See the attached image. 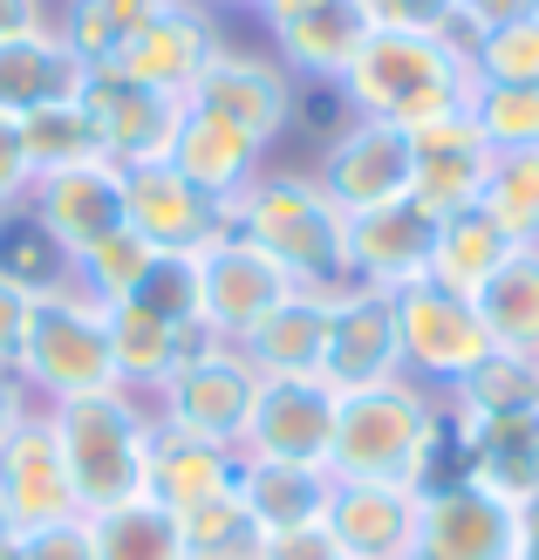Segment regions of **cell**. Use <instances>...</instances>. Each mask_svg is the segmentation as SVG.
<instances>
[{"label": "cell", "mask_w": 539, "mask_h": 560, "mask_svg": "<svg viewBox=\"0 0 539 560\" xmlns=\"http://www.w3.org/2000/svg\"><path fill=\"white\" fill-rule=\"evenodd\" d=\"M471 90H478V75L431 35V27H383V21L349 62V75L335 82V96H342L349 117L396 124V130H417V124L444 117V109H465Z\"/></svg>", "instance_id": "cell-1"}, {"label": "cell", "mask_w": 539, "mask_h": 560, "mask_svg": "<svg viewBox=\"0 0 539 560\" xmlns=\"http://www.w3.org/2000/svg\"><path fill=\"white\" fill-rule=\"evenodd\" d=\"M55 444L75 479V506L82 520H96L109 506H130L151 486V438H157V410L130 389H96L75 404H48Z\"/></svg>", "instance_id": "cell-2"}, {"label": "cell", "mask_w": 539, "mask_h": 560, "mask_svg": "<svg viewBox=\"0 0 539 560\" xmlns=\"http://www.w3.org/2000/svg\"><path fill=\"white\" fill-rule=\"evenodd\" d=\"M225 226L253 240L260 254H273L301 288H315V294L349 288V260H342L349 212L321 191L315 172H267L260 164V178L225 206Z\"/></svg>", "instance_id": "cell-3"}, {"label": "cell", "mask_w": 539, "mask_h": 560, "mask_svg": "<svg viewBox=\"0 0 539 560\" xmlns=\"http://www.w3.org/2000/svg\"><path fill=\"white\" fill-rule=\"evenodd\" d=\"M335 452L328 471L335 479H396V486H417L423 452L437 438V417L444 397L423 389L410 376H389V383H368V389H335Z\"/></svg>", "instance_id": "cell-4"}, {"label": "cell", "mask_w": 539, "mask_h": 560, "mask_svg": "<svg viewBox=\"0 0 539 560\" xmlns=\"http://www.w3.org/2000/svg\"><path fill=\"white\" fill-rule=\"evenodd\" d=\"M14 376L35 389V404H75L96 389H117V355H109V307L96 294L48 288L27 307V335L14 355Z\"/></svg>", "instance_id": "cell-5"}, {"label": "cell", "mask_w": 539, "mask_h": 560, "mask_svg": "<svg viewBox=\"0 0 539 560\" xmlns=\"http://www.w3.org/2000/svg\"><path fill=\"white\" fill-rule=\"evenodd\" d=\"M396 307V355H403V376L450 397L478 362L492 355V335L478 322L471 294H450L437 280H410L403 294H389Z\"/></svg>", "instance_id": "cell-6"}, {"label": "cell", "mask_w": 539, "mask_h": 560, "mask_svg": "<svg viewBox=\"0 0 539 560\" xmlns=\"http://www.w3.org/2000/svg\"><path fill=\"white\" fill-rule=\"evenodd\" d=\"M253 397H260V370L246 362V349L233 342H212L198 362L172 376L151 397L157 424L178 431V438H206V444H225V452H239L246 438V417H253Z\"/></svg>", "instance_id": "cell-7"}, {"label": "cell", "mask_w": 539, "mask_h": 560, "mask_svg": "<svg viewBox=\"0 0 539 560\" xmlns=\"http://www.w3.org/2000/svg\"><path fill=\"white\" fill-rule=\"evenodd\" d=\"M315 178H321V191H328L342 212H376V206L410 199L417 144H410V130H396V124L349 117V124L321 144Z\"/></svg>", "instance_id": "cell-8"}, {"label": "cell", "mask_w": 539, "mask_h": 560, "mask_svg": "<svg viewBox=\"0 0 539 560\" xmlns=\"http://www.w3.org/2000/svg\"><path fill=\"white\" fill-rule=\"evenodd\" d=\"M294 288H301V280L280 267L273 254H260L253 240H239V233H219L206 254H198V301H206V328L219 335V342H233V349Z\"/></svg>", "instance_id": "cell-9"}, {"label": "cell", "mask_w": 539, "mask_h": 560, "mask_svg": "<svg viewBox=\"0 0 539 560\" xmlns=\"http://www.w3.org/2000/svg\"><path fill=\"white\" fill-rule=\"evenodd\" d=\"M198 109H212V117H225L233 130H246L253 144H280V137L294 130V103H301V82L273 62V48H233L225 42L212 55V69L198 75L191 90Z\"/></svg>", "instance_id": "cell-10"}, {"label": "cell", "mask_w": 539, "mask_h": 560, "mask_svg": "<svg viewBox=\"0 0 539 560\" xmlns=\"http://www.w3.org/2000/svg\"><path fill=\"white\" fill-rule=\"evenodd\" d=\"M335 389L321 376H260L239 458H280V465H328L335 452Z\"/></svg>", "instance_id": "cell-11"}, {"label": "cell", "mask_w": 539, "mask_h": 560, "mask_svg": "<svg viewBox=\"0 0 539 560\" xmlns=\"http://www.w3.org/2000/svg\"><path fill=\"white\" fill-rule=\"evenodd\" d=\"M219 48H225V35H219V14L206 8V0H164V8L130 35V48L117 55V69L130 82H144V90H157V96L191 103L198 75L212 69Z\"/></svg>", "instance_id": "cell-12"}, {"label": "cell", "mask_w": 539, "mask_h": 560, "mask_svg": "<svg viewBox=\"0 0 539 560\" xmlns=\"http://www.w3.org/2000/svg\"><path fill=\"white\" fill-rule=\"evenodd\" d=\"M328 540L342 560H417L423 540V492L396 479H335Z\"/></svg>", "instance_id": "cell-13"}, {"label": "cell", "mask_w": 539, "mask_h": 560, "mask_svg": "<svg viewBox=\"0 0 539 560\" xmlns=\"http://www.w3.org/2000/svg\"><path fill=\"white\" fill-rule=\"evenodd\" d=\"M124 226L137 240H151L157 254H206V246L225 226V206L206 199L185 172H172V164H137V172H124Z\"/></svg>", "instance_id": "cell-14"}, {"label": "cell", "mask_w": 539, "mask_h": 560, "mask_svg": "<svg viewBox=\"0 0 539 560\" xmlns=\"http://www.w3.org/2000/svg\"><path fill=\"white\" fill-rule=\"evenodd\" d=\"M431 240H437V219L410 199L376 206V212H349V226H342L349 288L403 294L410 280H431Z\"/></svg>", "instance_id": "cell-15"}, {"label": "cell", "mask_w": 539, "mask_h": 560, "mask_svg": "<svg viewBox=\"0 0 539 560\" xmlns=\"http://www.w3.org/2000/svg\"><path fill=\"white\" fill-rule=\"evenodd\" d=\"M82 109L96 117L103 158L117 164V172H137V164L172 158V137H178V117H185L178 96H157V90H144V82H130L124 69H90Z\"/></svg>", "instance_id": "cell-16"}, {"label": "cell", "mask_w": 539, "mask_h": 560, "mask_svg": "<svg viewBox=\"0 0 539 560\" xmlns=\"http://www.w3.org/2000/svg\"><path fill=\"white\" fill-rule=\"evenodd\" d=\"M368 35H376V8H368V0H315V8H301V14L267 21L273 62L294 82H321V90H335V82L349 75V62L362 55Z\"/></svg>", "instance_id": "cell-17"}, {"label": "cell", "mask_w": 539, "mask_h": 560, "mask_svg": "<svg viewBox=\"0 0 539 560\" xmlns=\"http://www.w3.org/2000/svg\"><path fill=\"white\" fill-rule=\"evenodd\" d=\"M410 144H417L410 206L444 219V212H465V206L485 199L492 151H485V137H478V124H471V103L465 109H444V117H431V124H417Z\"/></svg>", "instance_id": "cell-18"}, {"label": "cell", "mask_w": 539, "mask_h": 560, "mask_svg": "<svg viewBox=\"0 0 539 560\" xmlns=\"http://www.w3.org/2000/svg\"><path fill=\"white\" fill-rule=\"evenodd\" d=\"M431 560H519V506L485 486H437L423 492V540Z\"/></svg>", "instance_id": "cell-19"}, {"label": "cell", "mask_w": 539, "mask_h": 560, "mask_svg": "<svg viewBox=\"0 0 539 560\" xmlns=\"http://www.w3.org/2000/svg\"><path fill=\"white\" fill-rule=\"evenodd\" d=\"M403 376V355H396V307L376 288H335L328 294V362L321 383L328 389H368Z\"/></svg>", "instance_id": "cell-20"}, {"label": "cell", "mask_w": 539, "mask_h": 560, "mask_svg": "<svg viewBox=\"0 0 539 560\" xmlns=\"http://www.w3.org/2000/svg\"><path fill=\"white\" fill-rule=\"evenodd\" d=\"M27 206H35V219L55 233V246H62L69 267H75V254H90L103 233L124 226V172H117L109 158H96V164H69V172L35 178Z\"/></svg>", "instance_id": "cell-21"}, {"label": "cell", "mask_w": 539, "mask_h": 560, "mask_svg": "<svg viewBox=\"0 0 539 560\" xmlns=\"http://www.w3.org/2000/svg\"><path fill=\"white\" fill-rule=\"evenodd\" d=\"M219 342V335L206 322H157L144 315V307L117 301L109 307V355H117V389H130V397H157L164 383H172L185 362H198Z\"/></svg>", "instance_id": "cell-22"}, {"label": "cell", "mask_w": 539, "mask_h": 560, "mask_svg": "<svg viewBox=\"0 0 539 560\" xmlns=\"http://www.w3.org/2000/svg\"><path fill=\"white\" fill-rule=\"evenodd\" d=\"M0 499H8V513H14L21 526H55V520H75V513H82L48 410L27 417V424L14 431V444L0 452Z\"/></svg>", "instance_id": "cell-23"}, {"label": "cell", "mask_w": 539, "mask_h": 560, "mask_svg": "<svg viewBox=\"0 0 539 560\" xmlns=\"http://www.w3.org/2000/svg\"><path fill=\"white\" fill-rule=\"evenodd\" d=\"M82 90H90V62L62 42L55 21L0 42V109H8V117H27V109H42V103H75Z\"/></svg>", "instance_id": "cell-24"}, {"label": "cell", "mask_w": 539, "mask_h": 560, "mask_svg": "<svg viewBox=\"0 0 539 560\" xmlns=\"http://www.w3.org/2000/svg\"><path fill=\"white\" fill-rule=\"evenodd\" d=\"M239 506L260 520V534H315L328 520L335 499V471L328 465H280V458H239Z\"/></svg>", "instance_id": "cell-25"}, {"label": "cell", "mask_w": 539, "mask_h": 560, "mask_svg": "<svg viewBox=\"0 0 539 560\" xmlns=\"http://www.w3.org/2000/svg\"><path fill=\"white\" fill-rule=\"evenodd\" d=\"M260 144H253L246 130H233L225 117H212V109H198V103H185V117H178V137H172V172H185L206 199H219V206H233L239 191L260 178Z\"/></svg>", "instance_id": "cell-26"}, {"label": "cell", "mask_w": 539, "mask_h": 560, "mask_svg": "<svg viewBox=\"0 0 539 560\" xmlns=\"http://www.w3.org/2000/svg\"><path fill=\"white\" fill-rule=\"evenodd\" d=\"M233 486H239V452H225V444H206V438H178V431H164V424H157L144 499H157L164 513L191 520L198 506L225 499Z\"/></svg>", "instance_id": "cell-27"}, {"label": "cell", "mask_w": 539, "mask_h": 560, "mask_svg": "<svg viewBox=\"0 0 539 560\" xmlns=\"http://www.w3.org/2000/svg\"><path fill=\"white\" fill-rule=\"evenodd\" d=\"M465 479L499 492V499H513V506H526L539 492V417H492V424H471L465 417Z\"/></svg>", "instance_id": "cell-28"}, {"label": "cell", "mask_w": 539, "mask_h": 560, "mask_svg": "<svg viewBox=\"0 0 539 560\" xmlns=\"http://www.w3.org/2000/svg\"><path fill=\"white\" fill-rule=\"evenodd\" d=\"M239 349L260 376H321V362H328V294L294 288Z\"/></svg>", "instance_id": "cell-29"}, {"label": "cell", "mask_w": 539, "mask_h": 560, "mask_svg": "<svg viewBox=\"0 0 539 560\" xmlns=\"http://www.w3.org/2000/svg\"><path fill=\"white\" fill-rule=\"evenodd\" d=\"M471 301H478V322H485L492 349L539 355V246H513Z\"/></svg>", "instance_id": "cell-30"}, {"label": "cell", "mask_w": 539, "mask_h": 560, "mask_svg": "<svg viewBox=\"0 0 539 560\" xmlns=\"http://www.w3.org/2000/svg\"><path fill=\"white\" fill-rule=\"evenodd\" d=\"M505 254H513V240L499 233V219L485 206L444 212L437 219V240H431V280H437V288H450V294H478L499 273Z\"/></svg>", "instance_id": "cell-31"}, {"label": "cell", "mask_w": 539, "mask_h": 560, "mask_svg": "<svg viewBox=\"0 0 539 560\" xmlns=\"http://www.w3.org/2000/svg\"><path fill=\"white\" fill-rule=\"evenodd\" d=\"M471 424H492V417H539V355H513V349H492L478 370L450 389Z\"/></svg>", "instance_id": "cell-32"}, {"label": "cell", "mask_w": 539, "mask_h": 560, "mask_svg": "<svg viewBox=\"0 0 539 560\" xmlns=\"http://www.w3.org/2000/svg\"><path fill=\"white\" fill-rule=\"evenodd\" d=\"M157 8H164V0H62V14H48V21L62 27V42L90 69H117V55L130 48V35Z\"/></svg>", "instance_id": "cell-33"}, {"label": "cell", "mask_w": 539, "mask_h": 560, "mask_svg": "<svg viewBox=\"0 0 539 560\" xmlns=\"http://www.w3.org/2000/svg\"><path fill=\"white\" fill-rule=\"evenodd\" d=\"M0 280H14L21 294H48V288H69L75 267L69 254L55 246V233L35 219V206H0Z\"/></svg>", "instance_id": "cell-34"}, {"label": "cell", "mask_w": 539, "mask_h": 560, "mask_svg": "<svg viewBox=\"0 0 539 560\" xmlns=\"http://www.w3.org/2000/svg\"><path fill=\"white\" fill-rule=\"evenodd\" d=\"M96 560H185V520L164 513L157 499H130L90 520Z\"/></svg>", "instance_id": "cell-35"}, {"label": "cell", "mask_w": 539, "mask_h": 560, "mask_svg": "<svg viewBox=\"0 0 539 560\" xmlns=\"http://www.w3.org/2000/svg\"><path fill=\"white\" fill-rule=\"evenodd\" d=\"M21 144H27V164H35V178L48 172H69V164H96L103 158V137H96V117L75 103H42L21 117Z\"/></svg>", "instance_id": "cell-36"}, {"label": "cell", "mask_w": 539, "mask_h": 560, "mask_svg": "<svg viewBox=\"0 0 539 560\" xmlns=\"http://www.w3.org/2000/svg\"><path fill=\"white\" fill-rule=\"evenodd\" d=\"M478 206L499 219V233L513 246H539V144L492 158V178H485V199Z\"/></svg>", "instance_id": "cell-37"}, {"label": "cell", "mask_w": 539, "mask_h": 560, "mask_svg": "<svg viewBox=\"0 0 539 560\" xmlns=\"http://www.w3.org/2000/svg\"><path fill=\"white\" fill-rule=\"evenodd\" d=\"M471 124L485 151H532L539 144V82H478L471 90Z\"/></svg>", "instance_id": "cell-38"}, {"label": "cell", "mask_w": 539, "mask_h": 560, "mask_svg": "<svg viewBox=\"0 0 539 560\" xmlns=\"http://www.w3.org/2000/svg\"><path fill=\"white\" fill-rule=\"evenodd\" d=\"M267 534H260V520H253L239 506V492H225L212 499V506H198L185 520V560H267Z\"/></svg>", "instance_id": "cell-39"}, {"label": "cell", "mask_w": 539, "mask_h": 560, "mask_svg": "<svg viewBox=\"0 0 539 560\" xmlns=\"http://www.w3.org/2000/svg\"><path fill=\"white\" fill-rule=\"evenodd\" d=\"M151 260H157V246L151 240H137L130 226H117V233H103L90 254H75V288L82 294H96L103 307H117L137 280L151 273Z\"/></svg>", "instance_id": "cell-40"}, {"label": "cell", "mask_w": 539, "mask_h": 560, "mask_svg": "<svg viewBox=\"0 0 539 560\" xmlns=\"http://www.w3.org/2000/svg\"><path fill=\"white\" fill-rule=\"evenodd\" d=\"M124 301L157 315V322H206V301H198V254H157L151 273L137 280Z\"/></svg>", "instance_id": "cell-41"}, {"label": "cell", "mask_w": 539, "mask_h": 560, "mask_svg": "<svg viewBox=\"0 0 539 560\" xmlns=\"http://www.w3.org/2000/svg\"><path fill=\"white\" fill-rule=\"evenodd\" d=\"M471 75L478 82H539V14L499 21L485 35V48H478Z\"/></svg>", "instance_id": "cell-42"}, {"label": "cell", "mask_w": 539, "mask_h": 560, "mask_svg": "<svg viewBox=\"0 0 539 560\" xmlns=\"http://www.w3.org/2000/svg\"><path fill=\"white\" fill-rule=\"evenodd\" d=\"M14 560H96V534L90 520H55V526H21Z\"/></svg>", "instance_id": "cell-43"}, {"label": "cell", "mask_w": 539, "mask_h": 560, "mask_svg": "<svg viewBox=\"0 0 539 560\" xmlns=\"http://www.w3.org/2000/svg\"><path fill=\"white\" fill-rule=\"evenodd\" d=\"M35 191V164H27V144H21V117L0 109V206H21Z\"/></svg>", "instance_id": "cell-44"}, {"label": "cell", "mask_w": 539, "mask_h": 560, "mask_svg": "<svg viewBox=\"0 0 539 560\" xmlns=\"http://www.w3.org/2000/svg\"><path fill=\"white\" fill-rule=\"evenodd\" d=\"M431 35H437V42H444V48H450V55H458V62L471 69V62H478V48H485V35H492V27L478 21L471 8H458V0H450V8H444V14L431 21Z\"/></svg>", "instance_id": "cell-45"}, {"label": "cell", "mask_w": 539, "mask_h": 560, "mask_svg": "<svg viewBox=\"0 0 539 560\" xmlns=\"http://www.w3.org/2000/svg\"><path fill=\"white\" fill-rule=\"evenodd\" d=\"M27 307H35V294H21L14 280H0V370H14V355H21Z\"/></svg>", "instance_id": "cell-46"}, {"label": "cell", "mask_w": 539, "mask_h": 560, "mask_svg": "<svg viewBox=\"0 0 539 560\" xmlns=\"http://www.w3.org/2000/svg\"><path fill=\"white\" fill-rule=\"evenodd\" d=\"M27 417H42V404H35V389H27L14 370H0V452L14 444V431L27 424Z\"/></svg>", "instance_id": "cell-47"}, {"label": "cell", "mask_w": 539, "mask_h": 560, "mask_svg": "<svg viewBox=\"0 0 539 560\" xmlns=\"http://www.w3.org/2000/svg\"><path fill=\"white\" fill-rule=\"evenodd\" d=\"M450 0H376V21L383 27H431Z\"/></svg>", "instance_id": "cell-48"}, {"label": "cell", "mask_w": 539, "mask_h": 560, "mask_svg": "<svg viewBox=\"0 0 539 560\" xmlns=\"http://www.w3.org/2000/svg\"><path fill=\"white\" fill-rule=\"evenodd\" d=\"M42 21H48V0H0V42H14Z\"/></svg>", "instance_id": "cell-49"}, {"label": "cell", "mask_w": 539, "mask_h": 560, "mask_svg": "<svg viewBox=\"0 0 539 560\" xmlns=\"http://www.w3.org/2000/svg\"><path fill=\"white\" fill-rule=\"evenodd\" d=\"M458 8H471L485 27H499V21H513V14H532V0H458Z\"/></svg>", "instance_id": "cell-50"}, {"label": "cell", "mask_w": 539, "mask_h": 560, "mask_svg": "<svg viewBox=\"0 0 539 560\" xmlns=\"http://www.w3.org/2000/svg\"><path fill=\"white\" fill-rule=\"evenodd\" d=\"M519 560H539V492L519 506Z\"/></svg>", "instance_id": "cell-51"}, {"label": "cell", "mask_w": 539, "mask_h": 560, "mask_svg": "<svg viewBox=\"0 0 539 560\" xmlns=\"http://www.w3.org/2000/svg\"><path fill=\"white\" fill-rule=\"evenodd\" d=\"M14 540H21V520L8 513V499H0V560H14Z\"/></svg>", "instance_id": "cell-52"}, {"label": "cell", "mask_w": 539, "mask_h": 560, "mask_svg": "<svg viewBox=\"0 0 539 560\" xmlns=\"http://www.w3.org/2000/svg\"><path fill=\"white\" fill-rule=\"evenodd\" d=\"M301 8H315V0H267V14H260V27H267V21H280V14H301Z\"/></svg>", "instance_id": "cell-53"}, {"label": "cell", "mask_w": 539, "mask_h": 560, "mask_svg": "<svg viewBox=\"0 0 539 560\" xmlns=\"http://www.w3.org/2000/svg\"><path fill=\"white\" fill-rule=\"evenodd\" d=\"M206 8L219 14V8H246V14H267V0H206Z\"/></svg>", "instance_id": "cell-54"}, {"label": "cell", "mask_w": 539, "mask_h": 560, "mask_svg": "<svg viewBox=\"0 0 539 560\" xmlns=\"http://www.w3.org/2000/svg\"><path fill=\"white\" fill-rule=\"evenodd\" d=\"M532 14H539V0H532Z\"/></svg>", "instance_id": "cell-55"}, {"label": "cell", "mask_w": 539, "mask_h": 560, "mask_svg": "<svg viewBox=\"0 0 539 560\" xmlns=\"http://www.w3.org/2000/svg\"><path fill=\"white\" fill-rule=\"evenodd\" d=\"M417 560H431V553H417Z\"/></svg>", "instance_id": "cell-56"}]
</instances>
